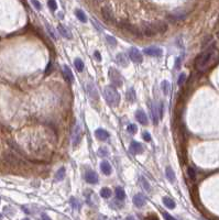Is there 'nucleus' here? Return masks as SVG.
<instances>
[{
    "mask_svg": "<svg viewBox=\"0 0 219 220\" xmlns=\"http://www.w3.org/2000/svg\"><path fill=\"white\" fill-rule=\"evenodd\" d=\"M217 55L218 54H217L216 48L214 46H209L196 58V60H195V68L198 72H201V73L205 72L211 65V63L217 58Z\"/></svg>",
    "mask_w": 219,
    "mask_h": 220,
    "instance_id": "f257e3e1",
    "label": "nucleus"
},
{
    "mask_svg": "<svg viewBox=\"0 0 219 220\" xmlns=\"http://www.w3.org/2000/svg\"><path fill=\"white\" fill-rule=\"evenodd\" d=\"M104 94H105L106 100L110 106L115 107V106H118V103L120 102V95L114 86H106Z\"/></svg>",
    "mask_w": 219,
    "mask_h": 220,
    "instance_id": "f03ea898",
    "label": "nucleus"
},
{
    "mask_svg": "<svg viewBox=\"0 0 219 220\" xmlns=\"http://www.w3.org/2000/svg\"><path fill=\"white\" fill-rule=\"evenodd\" d=\"M83 139V129L82 126H80L78 122H76L74 124L73 131H72V143H73V147H77L78 144L80 143Z\"/></svg>",
    "mask_w": 219,
    "mask_h": 220,
    "instance_id": "7ed1b4c3",
    "label": "nucleus"
},
{
    "mask_svg": "<svg viewBox=\"0 0 219 220\" xmlns=\"http://www.w3.org/2000/svg\"><path fill=\"white\" fill-rule=\"evenodd\" d=\"M109 78L111 80V84L115 87H121L123 84V79L121 77L120 73L117 71L116 68H110L109 69Z\"/></svg>",
    "mask_w": 219,
    "mask_h": 220,
    "instance_id": "20e7f679",
    "label": "nucleus"
},
{
    "mask_svg": "<svg viewBox=\"0 0 219 220\" xmlns=\"http://www.w3.org/2000/svg\"><path fill=\"white\" fill-rule=\"evenodd\" d=\"M119 25H121V28H123V29H126V30H128L129 32L131 33V34L135 35V37H143L142 35V32H141V29H139V28L135 27V25L130 24V23H126V22H121L119 23Z\"/></svg>",
    "mask_w": 219,
    "mask_h": 220,
    "instance_id": "39448f33",
    "label": "nucleus"
},
{
    "mask_svg": "<svg viewBox=\"0 0 219 220\" xmlns=\"http://www.w3.org/2000/svg\"><path fill=\"white\" fill-rule=\"evenodd\" d=\"M142 35H146V37H153L156 34V30L153 23H143L141 28Z\"/></svg>",
    "mask_w": 219,
    "mask_h": 220,
    "instance_id": "423d86ee",
    "label": "nucleus"
},
{
    "mask_svg": "<svg viewBox=\"0 0 219 220\" xmlns=\"http://www.w3.org/2000/svg\"><path fill=\"white\" fill-rule=\"evenodd\" d=\"M129 58L132 60V62L137 63V64H140L143 61V56L140 53V51L135 48H131L130 51H129Z\"/></svg>",
    "mask_w": 219,
    "mask_h": 220,
    "instance_id": "0eeeda50",
    "label": "nucleus"
},
{
    "mask_svg": "<svg viewBox=\"0 0 219 220\" xmlns=\"http://www.w3.org/2000/svg\"><path fill=\"white\" fill-rule=\"evenodd\" d=\"M143 53L149 56H156V58H160L163 55L162 48H158V46H150V48H146L143 50Z\"/></svg>",
    "mask_w": 219,
    "mask_h": 220,
    "instance_id": "6e6552de",
    "label": "nucleus"
},
{
    "mask_svg": "<svg viewBox=\"0 0 219 220\" xmlns=\"http://www.w3.org/2000/svg\"><path fill=\"white\" fill-rule=\"evenodd\" d=\"M101 14H103V18L105 19V21L107 22H115V16L112 10L109 7H104L101 9Z\"/></svg>",
    "mask_w": 219,
    "mask_h": 220,
    "instance_id": "1a4fd4ad",
    "label": "nucleus"
},
{
    "mask_svg": "<svg viewBox=\"0 0 219 220\" xmlns=\"http://www.w3.org/2000/svg\"><path fill=\"white\" fill-rule=\"evenodd\" d=\"M85 179H86V182L89 184H96V183H98V175L96 174V172L88 170L86 172V174H85Z\"/></svg>",
    "mask_w": 219,
    "mask_h": 220,
    "instance_id": "9d476101",
    "label": "nucleus"
},
{
    "mask_svg": "<svg viewBox=\"0 0 219 220\" xmlns=\"http://www.w3.org/2000/svg\"><path fill=\"white\" fill-rule=\"evenodd\" d=\"M135 119L138 120V122H140V123L143 124V126L148 124V117H146L145 112H144L143 110H141V109L137 110V112H135Z\"/></svg>",
    "mask_w": 219,
    "mask_h": 220,
    "instance_id": "9b49d317",
    "label": "nucleus"
},
{
    "mask_svg": "<svg viewBox=\"0 0 219 220\" xmlns=\"http://www.w3.org/2000/svg\"><path fill=\"white\" fill-rule=\"evenodd\" d=\"M57 31H59V34H61L63 38H65V39H69V40L72 39L71 31H69L66 27H64L63 24H59V25H57Z\"/></svg>",
    "mask_w": 219,
    "mask_h": 220,
    "instance_id": "f8f14e48",
    "label": "nucleus"
},
{
    "mask_svg": "<svg viewBox=\"0 0 219 220\" xmlns=\"http://www.w3.org/2000/svg\"><path fill=\"white\" fill-rule=\"evenodd\" d=\"M153 24L155 27L156 33H164L167 31V23L164 22V21H156Z\"/></svg>",
    "mask_w": 219,
    "mask_h": 220,
    "instance_id": "ddd939ff",
    "label": "nucleus"
},
{
    "mask_svg": "<svg viewBox=\"0 0 219 220\" xmlns=\"http://www.w3.org/2000/svg\"><path fill=\"white\" fill-rule=\"evenodd\" d=\"M133 204L137 207H143L145 205V197H144L143 194H137V195L133 197Z\"/></svg>",
    "mask_w": 219,
    "mask_h": 220,
    "instance_id": "4468645a",
    "label": "nucleus"
},
{
    "mask_svg": "<svg viewBox=\"0 0 219 220\" xmlns=\"http://www.w3.org/2000/svg\"><path fill=\"white\" fill-rule=\"evenodd\" d=\"M116 61H117V63L122 67H126L127 65H128V58H127V56L123 54V53H118V54H117Z\"/></svg>",
    "mask_w": 219,
    "mask_h": 220,
    "instance_id": "2eb2a0df",
    "label": "nucleus"
},
{
    "mask_svg": "<svg viewBox=\"0 0 219 220\" xmlns=\"http://www.w3.org/2000/svg\"><path fill=\"white\" fill-rule=\"evenodd\" d=\"M95 134H96L97 139H99L100 141H105L107 140L108 138H109V133L107 132L106 130H104V129H97L96 132H95Z\"/></svg>",
    "mask_w": 219,
    "mask_h": 220,
    "instance_id": "dca6fc26",
    "label": "nucleus"
},
{
    "mask_svg": "<svg viewBox=\"0 0 219 220\" xmlns=\"http://www.w3.org/2000/svg\"><path fill=\"white\" fill-rule=\"evenodd\" d=\"M130 150H131V152H132V153H135V154H138V153L140 154V153H142V152H143V148H142L141 143L137 142V141H133V142L131 143Z\"/></svg>",
    "mask_w": 219,
    "mask_h": 220,
    "instance_id": "f3484780",
    "label": "nucleus"
},
{
    "mask_svg": "<svg viewBox=\"0 0 219 220\" xmlns=\"http://www.w3.org/2000/svg\"><path fill=\"white\" fill-rule=\"evenodd\" d=\"M100 170L105 175L111 174V166H110V164L107 161H103V162L100 163Z\"/></svg>",
    "mask_w": 219,
    "mask_h": 220,
    "instance_id": "a211bd4d",
    "label": "nucleus"
},
{
    "mask_svg": "<svg viewBox=\"0 0 219 220\" xmlns=\"http://www.w3.org/2000/svg\"><path fill=\"white\" fill-rule=\"evenodd\" d=\"M63 74H64V76H65V78H66L67 82H74V75L69 66H63Z\"/></svg>",
    "mask_w": 219,
    "mask_h": 220,
    "instance_id": "6ab92c4d",
    "label": "nucleus"
},
{
    "mask_svg": "<svg viewBox=\"0 0 219 220\" xmlns=\"http://www.w3.org/2000/svg\"><path fill=\"white\" fill-rule=\"evenodd\" d=\"M87 89H88V94H89V96H90L91 98L95 99V100H98V92H97L96 87H95L93 84H88Z\"/></svg>",
    "mask_w": 219,
    "mask_h": 220,
    "instance_id": "aec40b11",
    "label": "nucleus"
},
{
    "mask_svg": "<svg viewBox=\"0 0 219 220\" xmlns=\"http://www.w3.org/2000/svg\"><path fill=\"white\" fill-rule=\"evenodd\" d=\"M165 174H166L167 179H169V181L171 182V183L175 182V173H174V171L172 170V168L167 166L166 170H165Z\"/></svg>",
    "mask_w": 219,
    "mask_h": 220,
    "instance_id": "412c9836",
    "label": "nucleus"
},
{
    "mask_svg": "<svg viewBox=\"0 0 219 220\" xmlns=\"http://www.w3.org/2000/svg\"><path fill=\"white\" fill-rule=\"evenodd\" d=\"M163 204L165 205V206L167 207V208H170V209H174L175 208V206H176V204H175V202H174L172 198H170V197H163Z\"/></svg>",
    "mask_w": 219,
    "mask_h": 220,
    "instance_id": "4be33fe9",
    "label": "nucleus"
},
{
    "mask_svg": "<svg viewBox=\"0 0 219 220\" xmlns=\"http://www.w3.org/2000/svg\"><path fill=\"white\" fill-rule=\"evenodd\" d=\"M126 97H127V100L129 101V102H135V92L133 88H130V89H128V92H127L126 94Z\"/></svg>",
    "mask_w": 219,
    "mask_h": 220,
    "instance_id": "5701e85b",
    "label": "nucleus"
},
{
    "mask_svg": "<svg viewBox=\"0 0 219 220\" xmlns=\"http://www.w3.org/2000/svg\"><path fill=\"white\" fill-rule=\"evenodd\" d=\"M161 89H162V92L164 95H167L170 92L171 86H170V82H167V80H163V82H161Z\"/></svg>",
    "mask_w": 219,
    "mask_h": 220,
    "instance_id": "b1692460",
    "label": "nucleus"
},
{
    "mask_svg": "<svg viewBox=\"0 0 219 220\" xmlns=\"http://www.w3.org/2000/svg\"><path fill=\"white\" fill-rule=\"evenodd\" d=\"M74 66H75V68L77 69L78 72H82L83 69H84V62L82 61V58H76L75 61H74Z\"/></svg>",
    "mask_w": 219,
    "mask_h": 220,
    "instance_id": "393cba45",
    "label": "nucleus"
},
{
    "mask_svg": "<svg viewBox=\"0 0 219 220\" xmlns=\"http://www.w3.org/2000/svg\"><path fill=\"white\" fill-rule=\"evenodd\" d=\"M116 196L119 200H123L126 198V192L123 190L122 187H117L116 188Z\"/></svg>",
    "mask_w": 219,
    "mask_h": 220,
    "instance_id": "a878e982",
    "label": "nucleus"
},
{
    "mask_svg": "<svg viewBox=\"0 0 219 220\" xmlns=\"http://www.w3.org/2000/svg\"><path fill=\"white\" fill-rule=\"evenodd\" d=\"M65 178V168H61L59 171H57L56 175H55V179L59 182L63 181Z\"/></svg>",
    "mask_w": 219,
    "mask_h": 220,
    "instance_id": "bb28decb",
    "label": "nucleus"
},
{
    "mask_svg": "<svg viewBox=\"0 0 219 220\" xmlns=\"http://www.w3.org/2000/svg\"><path fill=\"white\" fill-rule=\"evenodd\" d=\"M75 14H76V17H77V18L79 19V21H82V22H86V21H87L86 14H85L84 12L82 11V10L77 9V10L75 11Z\"/></svg>",
    "mask_w": 219,
    "mask_h": 220,
    "instance_id": "cd10ccee",
    "label": "nucleus"
},
{
    "mask_svg": "<svg viewBox=\"0 0 219 220\" xmlns=\"http://www.w3.org/2000/svg\"><path fill=\"white\" fill-rule=\"evenodd\" d=\"M100 196L104 198H109L111 196V190L107 187H104L103 189L100 190Z\"/></svg>",
    "mask_w": 219,
    "mask_h": 220,
    "instance_id": "c85d7f7f",
    "label": "nucleus"
},
{
    "mask_svg": "<svg viewBox=\"0 0 219 220\" xmlns=\"http://www.w3.org/2000/svg\"><path fill=\"white\" fill-rule=\"evenodd\" d=\"M140 183H141V185L143 186L144 189L148 190V192H150V190H151L150 184H149L148 182L145 181V178H144V177H140Z\"/></svg>",
    "mask_w": 219,
    "mask_h": 220,
    "instance_id": "c756f323",
    "label": "nucleus"
},
{
    "mask_svg": "<svg viewBox=\"0 0 219 220\" xmlns=\"http://www.w3.org/2000/svg\"><path fill=\"white\" fill-rule=\"evenodd\" d=\"M187 175L191 179H195L196 178V173H195V170L193 168H187Z\"/></svg>",
    "mask_w": 219,
    "mask_h": 220,
    "instance_id": "7c9ffc66",
    "label": "nucleus"
},
{
    "mask_svg": "<svg viewBox=\"0 0 219 220\" xmlns=\"http://www.w3.org/2000/svg\"><path fill=\"white\" fill-rule=\"evenodd\" d=\"M48 5L52 11H55V10L57 9V5H56V1H55V0H48Z\"/></svg>",
    "mask_w": 219,
    "mask_h": 220,
    "instance_id": "2f4dec72",
    "label": "nucleus"
},
{
    "mask_svg": "<svg viewBox=\"0 0 219 220\" xmlns=\"http://www.w3.org/2000/svg\"><path fill=\"white\" fill-rule=\"evenodd\" d=\"M106 39H107L108 43H109L110 45L115 46V45H116V44H117V40L115 39L114 37H111V35H106Z\"/></svg>",
    "mask_w": 219,
    "mask_h": 220,
    "instance_id": "473e14b6",
    "label": "nucleus"
},
{
    "mask_svg": "<svg viewBox=\"0 0 219 220\" xmlns=\"http://www.w3.org/2000/svg\"><path fill=\"white\" fill-rule=\"evenodd\" d=\"M127 130H128L129 132L131 133V134H135V133H137L138 128H137V126H135V124H129L128 128H127Z\"/></svg>",
    "mask_w": 219,
    "mask_h": 220,
    "instance_id": "72a5a7b5",
    "label": "nucleus"
},
{
    "mask_svg": "<svg viewBox=\"0 0 219 220\" xmlns=\"http://www.w3.org/2000/svg\"><path fill=\"white\" fill-rule=\"evenodd\" d=\"M185 79H186V75H185L184 73H182L180 75V77H178V80H177V84L178 85H183L184 84V82H185Z\"/></svg>",
    "mask_w": 219,
    "mask_h": 220,
    "instance_id": "f704fd0d",
    "label": "nucleus"
},
{
    "mask_svg": "<svg viewBox=\"0 0 219 220\" xmlns=\"http://www.w3.org/2000/svg\"><path fill=\"white\" fill-rule=\"evenodd\" d=\"M162 215H163V217H164L165 220H176L175 218L173 217V216H171L169 212H166V211H163Z\"/></svg>",
    "mask_w": 219,
    "mask_h": 220,
    "instance_id": "c9c22d12",
    "label": "nucleus"
},
{
    "mask_svg": "<svg viewBox=\"0 0 219 220\" xmlns=\"http://www.w3.org/2000/svg\"><path fill=\"white\" fill-rule=\"evenodd\" d=\"M31 3H32L33 6H34V8L37 10H41V3L38 1V0H31Z\"/></svg>",
    "mask_w": 219,
    "mask_h": 220,
    "instance_id": "e433bc0d",
    "label": "nucleus"
},
{
    "mask_svg": "<svg viewBox=\"0 0 219 220\" xmlns=\"http://www.w3.org/2000/svg\"><path fill=\"white\" fill-rule=\"evenodd\" d=\"M46 28H48V32L50 33L51 34V37L53 38V39L54 40H56V35H55V33H54V31H53V29H52V27H51V25H46Z\"/></svg>",
    "mask_w": 219,
    "mask_h": 220,
    "instance_id": "4c0bfd02",
    "label": "nucleus"
},
{
    "mask_svg": "<svg viewBox=\"0 0 219 220\" xmlns=\"http://www.w3.org/2000/svg\"><path fill=\"white\" fill-rule=\"evenodd\" d=\"M98 154H99V155H100V156H106V155H107V150H106V149H103V148H100V149H99L98 150Z\"/></svg>",
    "mask_w": 219,
    "mask_h": 220,
    "instance_id": "58836bf2",
    "label": "nucleus"
},
{
    "mask_svg": "<svg viewBox=\"0 0 219 220\" xmlns=\"http://www.w3.org/2000/svg\"><path fill=\"white\" fill-rule=\"evenodd\" d=\"M94 58H96L98 62H100L101 61V56H100V53L98 52V51H95V53H94Z\"/></svg>",
    "mask_w": 219,
    "mask_h": 220,
    "instance_id": "ea45409f",
    "label": "nucleus"
},
{
    "mask_svg": "<svg viewBox=\"0 0 219 220\" xmlns=\"http://www.w3.org/2000/svg\"><path fill=\"white\" fill-rule=\"evenodd\" d=\"M143 139L145 141H148V142H150L151 141V135L149 132H143Z\"/></svg>",
    "mask_w": 219,
    "mask_h": 220,
    "instance_id": "a19ab883",
    "label": "nucleus"
},
{
    "mask_svg": "<svg viewBox=\"0 0 219 220\" xmlns=\"http://www.w3.org/2000/svg\"><path fill=\"white\" fill-rule=\"evenodd\" d=\"M145 220H159V219L155 215H150V216H148V217L145 218Z\"/></svg>",
    "mask_w": 219,
    "mask_h": 220,
    "instance_id": "79ce46f5",
    "label": "nucleus"
},
{
    "mask_svg": "<svg viewBox=\"0 0 219 220\" xmlns=\"http://www.w3.org/2000/svg\"><path fill=\"white\" fill-rule=\"evenodd\" d=\"M41 218H42V220H52L50 217H48L46 213H42V216H41Z\"/></svg>",
    "mask_w": 219,
    "mask_h": 220,
    "instance_id": "37998d69",
    "label": "nucleus"
},
{
    "mask_svg": "<svg viewBox=\"0 0 219 220\" xmlns=\"http://www.w3.org/2000/svg\"><path fill=\"white\" fill-rule=\"evenodd\" d=\"M126 220H135V219L132 217V216H129V217H127V218H126Z\"/></svg>",
    "mask_w": 219,
    "mask_h": 220,
    "instance_id": "c03bdc74",
    "label": "nucleus"
},
{
    "mask_svg": "<svg viewBox=\"0 0 219 220\" xmlns=\"http://www.w3.org/2000/svg\"><path fill=\"white\" fill-rule=\"evenodd\" d=\"M22 220H30L29 218H24V219H22Z\"/></svg>",
    "mask_w": 219,
    "mask_h": 220,
    "instance_id": "a18cd8bd",
    "label": "nucleus"
},
{
    "mask_svg": "<svg viewBox=\"0 0 219 220\" xmlns=\"http://www.w3.org/2000/svg\"><path fill=\"white\" fill-rule=\"evenodd\" d=\"M0 218H1V213H0Z\"/></svg>",
    "mask_w": 219,
    "mask_h": 220,
    "instance_id": "49530a36",
    "label": "nucleus"
},
{
    "mask_svg": "<svg viewBox=\"0 0 219 220\" xmlns=\"http://www.w3.org/2000/svg\"><path fill=\"white\" fill-rule=\"evenodd\" d=\"M0 202H1V198H0Z\"/></svg>",
    "mask_w": 219,
    "mask_h": 220,
    "instance_id": "de8ad7c7",
    "label": "nucleus"
}]
</instances>
